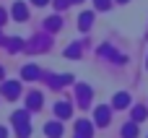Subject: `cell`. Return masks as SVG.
Masks as SVG:
<instances>
[{"mask_svg":"<svg viewBox=\"0 0 148 138\" xmlns=\"http://www.w3.org/2000/svg\"><path fill=\"white\" fill-rule=\"evenodd\" d=\"M13 123H16L18 138H29V133H31V128H29V112H13Z\"/></svg>","mask_w":148,"mask_h":138,"instance_id":"6da1fadb","label":"cell"},{"mask_svg":"<svg viewBox=\"0 0 148 138\" xmlns=\"http://www.w3.org/2000/svg\"><path fill=\"white\" fill-rule=\"evenodd\" d=\"M3 94H5L8 99H16V97L21 94V83H16V81H5V83H3Z\"/></svg>","mask_w":148,"mask_h":138,"instance_id":"7a4b0ae2","label":"cell"},{"mask_svg":"<svg viewBox=\"0 0 148 138\" xmlns=\"http://www.w3.org/2000/svg\"><path fill=\"white\" fill-rule=\"evenodd\" d=\"M75 133H78V138H91V123L81 120V123L75 125Z\"/></svg>","mask_w":148,"mask_h":138,"instance_id":"3957f363","label":"cell"},{"mask_svg":"<svg viewBox=\"0 0 148 138\" xmlns=\"http://www.w3.org/2000/svg\"><path fill=\"white\" fill-rule=\"evenodd\" d=\"M13 16H16V21H26V18H29L26 5H23V3H16V5H13Z\"/></svg>","mask_w":148,"mask_h":138,"instance_id":"277c9868","label":"cell"},{"mask_svg":"<svg viewBox=\"0 0 148 138\" xmlns=\"http://www.w3.org/2000/svg\"><path fill=\"white\" fill-rule=\"evenodd\" d=\"M21 76H23V78H26V81H34V78H39V76H42V70H39V68H36V65H26V68H23V73H21Z\"/></svg>","mask_w":148,"mask_h":138,"instance_id":"5b68a950","label":"cell"},{"mask_svg":"<svg viewBox=\"0 0 148 138\" xmlns=\"http://www.w3.org/2000/svg\"><path fill=\"white\" fill-rule=\"evenodd\" d=\"M44 130H47V136H49V138H60V136H62V125H60V123H47Z\"/></svg>","mask_w":148,"mask_h":138,"instance_id":"8992f818","label":"cell"},{"mask_svg":"<svg viewBox=\"0 0 148 138\" xmlns=\"http://www.w3.org/2000/svg\"><path fill=\"white\" fill-rule=\"evenodd\" d=\"M78 99H81V107H86L91 102V89L88 86H78Z\"/></svg>","mask_w":148,"mask_h":138,"instance_id":"52a82bcc","label":"cell"},{"mask_svg":"<svg viewBox=\"0 0 148 138\" xmlns=\"http://www.w3.org/2000/svg\"><path fill=\"white\" fill-rule=\"evenodd\" d=\"M55 112H57V117L65 120V117H70V104H68V102H57V104H55Z\"/></svg>","mask_w":148,"mask_h":138,"instance_id":"ba28073f","label":"cell"},{"mask_svg":"<svg viewBox=\"0 0 148 138\" xmlns=\"http://www.w3.org/2000/svg\"><path fill=\"white\" fill-rule=\"evenodd\" d=\"M26 102H29V110H39V107H42V94H39V91H34V94H29V99H26Z\"/></svg>","mask_w":148,"mask_h":138,"instance_id":"9c48e42d","label":"cell"},{"mask_svg":"<svg viewBox=\"0 0 148 138\" xmlns=\"http://www.w3.org/2000/svg\"><path fill=\"white\" fill-rule=\"evenodd\" d=\"M109 123V110L107 107H99L96 110V125H107Z\"/></svg>","mask_w":148,"mask_h":138,"instance_id":"30bf717a","label":"cell"},{"mask_svg":"<svg viewBox=\"0 0 148 138\" xmlns=\"http://www.w3.org/2000/svg\"><path fill=\"white\" fill-rule=\"evenodd\" d=\"M138 136V128H135V123H127L125 128H122V138H135Z\"/></svg>","mask_w":148,"mask_h":138,"instance_id":"8fae6325","label":"cell"},{"mask_svg":"<svg viewBox=\"0 0 148 138\" xmlns=\"http://www.w3.org/2000/svg\"><path fill=\"white\" fill-rule=\"evenodd\" d=\"M127 104H130V97H127V94H117V97H114V107L125 110Z\"/></svg>","mask_w":148,"mask_h":138,"instance_id":"7c38bea8","label":"cell"},{"mask_svg":"<svg viewBox=\"0 0 148 138\" xmlns=\"http://www.w3.org/2000/svg\"><path fill=\"white\" fill-rule=\"evenodd\" d=\"M78 21H81V29H88V26H91V21H94V16H91V13H83Z\"/></svg>","mask_w":148,"mask_h":138,"instance_id":"4fadbf2b","label":"cell"},{"mask_svg":"<svg viewBox=\"0 0 148 138\" xmlns=\"http://www.w3.org/2000/svg\"><path fill=\"white\" fill-rule=\"evenodd\" d=\"M47 29H49V31H57V29H60V18H57V16L47 18Z\"/></svg>","mask_w":148,"mask_h":138,"instance_id":"5bb4252c","label":"cell"},{"mask_svg":"<svg viewBox=\"0 0 148 138\" xmlns=\"http://www.w3.org/2000/svg\"><path fill=\"white\" fill-rule=\"evenodd\" d=\"M21 47H23L21 39H8V50H10V52H16V50H21Z\"/></svg>","mask_w":148,"mask_h":138,"instance_id":"9a60e30c","label":"cell"},{"mask_svg":"<svg viewBox=\"0 0 148 138\" xmlns=\"http://www.w3.org/2000/svg\"><path fill=\"white\" fill-rule=\"evenodd\" d=\"M146 107H135V110H133V117H135V120H146Z\"/></svg>","mask_w":148,"mask_h":138,"instance_id":"2e32d148","label":"cell"},{"mask_svg":"<svg viewBox=\"0 0 148 138\" xmlns=\"http://www.w3.org/2000/svg\"><path fill=\"white\" fill-rule=\"evenodd\" d=\"M78 52H81V47H78V44H73V47H68V52H65V55H68V57H78Z\"/></svg>","mask_w":148,"mask_h":138,"instance_id":"e0dca14e","label":"cell"},{"mask_svg":"<svg viewBox=\"0 0 148 138\" xmlns=\"http://www.w3.org/2000/svg\"><path fill=\"white\" fill-rule=\"evenodd\" d=\"M94 3H96V8H101V10L109 8V0H94Z\"/></svg>","mask_w":148,"mask_h":138,"instance_id":"ac0fdd59","label":"cell"},{"mask_svg":"<svg viewBox=\"0 0 148 138\" xmlns=\"http://www.w3.org/2000/svg\"><path fill=\"white\" fill-rule=\"evenodd\" d=\"M55 5H57V8H60V10H62V8H68V5H70V0H57V3H55Z\"/></svg>","mask_w":148,"mask_h":138,"instance_id":"d6986e66","label":"cell"},{"mask_svg":"<svg viewBox=\"0 0 148 138\" xmlns=\"http://www.w3.org/2000/svg\"><path fill=\"white\" fill-rule=\"evenodd\" d=\"M3 23H5V10L0 8V26H3Z\"/></svg>","mask_w":148,"mask_h":138,"instance_id":"ffe728a7","label":"cell"},{"mask_svg":"<svg viewBox=\"0 0 148 138\" xmlns=\"http://www.w3.org/2000/svg\"><path fill=\"white\" fill-rule=\"evenodd\" d=\"M8 136V133H5V128H0V138H5Z\"/></svg>","mask_w":148,"mask_h":138,"instance_id":"44dd1931","label":"cell"},{"mask_svg":"<svg viewBox=\"0 0 148 138\" xmlns=\"http://www.w3.org/2000/svg\"><path fill=\"white\" fill-rule=\"evenodd\" d=\"M34 3H36V5H44V3H47V0H34Z\"/></svg>","mask_w":148,"mask_h":138,"instance_id":"7402d4cb","label":"cell"},{"mask_svg":"<svg viewBox=\"0 0 148 138\" xmlns=\"http://www.w3.org/2000/svg\"><path fill=\"white\" fill-rule=\"evenodd\" d=\"M70 3H81V0H70Z\"/></svg>","mask_w":148,"mask_h":138,"instance_id":"603a6c76","label":"cell"},{"mask_svg":"<svg viewBox=\"0 0 148 138\" xmlns=\"http://www.w3.org/2000/svg\"><path fill=\"white\" fill-rule=\"evenodd\" d=\"M0 76H3V68H0Z\"/></svg>","mask_w":148,"mask_h":138,"instance_id":"cb8c5ba5","label":"cell"},{"mask_svg":"<svg viewBox=\"0 0 148 138\" xmlns=\"http://www.w3.org/2000/svg\"><path fill=\"white\" fill-rule=\"evenodd\" d=\"M122 3H125V0H122Z\"/></svg>","mask_w":148,"mask_h":138,"instance_id":"d4e9b609","label":"cell"}]
</instances>
